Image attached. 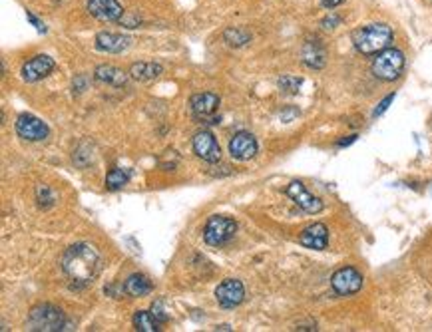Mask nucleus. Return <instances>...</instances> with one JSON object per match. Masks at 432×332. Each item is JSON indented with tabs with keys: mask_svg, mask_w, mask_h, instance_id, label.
<instances>
[{
	"mask_svg": "<svg viewBox=\"0 0 432 332\" xmlns=\"http://www.w3.org/2000/svg\"><path fill=\"white\" fill-rule=\"evenodd\" d=\"M341 24V16L337 15H329L323 18V22H321V26L325 28V30H333V28H337Z\"/></svg>",
	"mask_w": 432,
	"mask_h": 332,
	"instance_id": "27",
	"label": "nucleus"
},
{
	"mask_svg": "<svg viewBox=\"0 0 432 332\" xmlns=\"http://www.w3.org/2000/svg\"><path fill=\"white\" fill-rule=\"evenodd\" d=\"M301 84H303V80L295 78V76H283V78H279V90L283 91V94H297Z\"/></svg>",
	"mask_w": 432,
	"mask_h": 332,
	"instance_id": "24",
	"label": "nucleus"
},
{
	"mask_svg": "<svg viewBox=\"0 0 432 332\" xmlns=\"http://www.w3.org/2000/svg\"><path fill=\"white\" fill-rule=\"evenodd\" d=\"M16 134L28 141H42L48 137L50 130L44 121L32 114H20L16 118Z\"/></svg>",
	"mask_w": 432,
	"mask_h": 332,
	"instance_id": "7",
	"label": "nucleus"
},
{
	"mask_svg": "<svg viewBox=\"0 0 432 332\" xmlns=\"http://www.w3.org/2000/svg\"><path fill=\"white\" fill-rule=\"evenodd\" d=\"M404 70V54L397 48H390L379 52L376 58L373 60V74L379 80L385 82H394L399 76L403 74Z\"/></svg>",
	"mask_w": 432,
	"mask_h": 332,
	"instance_id": "4",
	"label": "nucleus"
},
{
	"mask_svg": "<svg viewBox=\"0 0 432 332\" xmlns=\"http://www.w3.org/2000/svg\"><path fill=\"white\" fill-rule=\"evenodd\" d=\"M54 68H56V64H54V60H52L50 56L38 54V56H34V58H30L28 62L22 64L20 74H22V80H24V82H30V84H32V82L44 80L46 76L52 74Z\"/></svg>",
	"mask_w": 432,
	"mask_h": 332,
	"instance_id": "12",
	"label": "nucleus"
},
{
	"mask_svg": "<svg viewBox=\"0 0 432 332\" xmlns=\"http://www.w3.org/2000/svg\"><path fill=\"white\" fill-rule=\"evenodd\" d=\"M36 201H38V205H40L42 209H48V207L54 203V195H52L50 187L38 185V187H36Z\"/></svg>",
	"mask_w": 432,
	"mask_h": 332,
	"instance_id": "25",
	"label": "nucleus"
},
{
	"mask_svg": "<svg viewBox=\"0 0 432 332\" xmlns=\"http://www.w3.org/2000/svg\"><path fill=\"white\" fill-rule=\"evenodd\" d=\"M257 150H259L257 139H255L254 134H249V132H239V134H235V136L231 137V141H229V153H231V157L238 159V161H247V159L255 157V155H257Z\"/></svg>",
	"mask_w": 432,
	"mask_h": 332,
	"instance_id": "13",
	"label": "nucleus"
},
{
	"mask_svg": "<svg viewBox=\"0 0 432 332\" xmlns=\"http://www.w3.org/2000/svg\"><path fill=\"white\" fill-rule=\"evenodd\" d=\"M235 233H238V223L231 217L213 215L203 229V241L211 247H224L235 237Z\"/></svg>",
	"mask_w": 432,
	"mask_h": 332,
	"instance_id": "5",
	"label": "nucleus"
},
{
	"mask_svg": "<svg viewBox=\"0 0 432 332\" xmlns=\"http://www.w3.org/2000/svg\"><path fill=\"white\" fill-rule=\"evenodd\" d=\"M153 318L160 322V324H165L167 320H169V313H167V308H165L164 301H156L151 304V311H149Z\"/></svg>",
	"mask_w": 432,
	"mask_h": 332,
	"instance_id": "26",
	"label": "nucleus"
},
{
	"mask_svg": "<svg viewBox=\"0 0 432 332\" xmlns=\"http://www.w3.org/2000/svg\"><path fill=\"white\" fill-rule=\"evenodd\" d=\"M194 151L197 157H201L208 164H217L222 159V148H219L215 136L208 130L197 132L194 136Z\"/></svg>",
	"mask_w": 432,
	"mask_h": 332,
	"instance_id": "10",
	"label": "nucleus"
},
{
	"mask_svg": "<svg viewBox=\"0 0 432 332\" xmlns=\"http://www.w3.org/2000/svg\"><path fill=\"white\" fill-rule=\"evenodd\" d=\"M343 0H321V4L325 6V8H335V6H339Z\"/></svg>",
	"mask_w": 432,
	"mask_h": 332,
	"instance_id": "31",
	"label": "nucleus"
},
{
	"mask_svg": "<svg viewBox=\"0 0 432 332\" xmlns=\"http://www.w3.org/2000/svg\"><path fill=\"white\" fill-rule=\"evenodd\" d=\"M94 78L102 84L108 86H114V88H124L128 84V78L130 72H124L118 66H112V64H102L94 70Z\"/></svg>",
	"mask_w": 432,
	"mask_h": 332,
	"instance_id": "18",
	"label": "nucleus"
},
{
	"mask_svg": "<svg viewBox=\"0 0 432 332\" xmlns=\"http://www.w3.org/2000/svg\"><path fill=\"white\" fill-rule=\"evenodd\" d=\"M215 299L224 308H235L245 299V287L238 279H225L224 283L215 288Z\"/></svg>",
	"mask_w": 432,
	"mask_h": 332,
	"instance_id": "11",
	"label": "nucleus"
},
{
	"mask_svg": "<svg viewBox=\"0 0 432 332\" xmlns=\"http://www.w3.org/2000/svg\"><path fill=\"white\" fill-rule=\"evenodd\" d=\"M331 287L341 297L355 295L363 287V274L353 267H343L331 277Z\"/></svg>",
	"mask_w": 432,
	"mask_h": 332,
	"instance_id": "6",
	"label": "nucleus"
},
{
	"mask_svg": "<svg viewBox=\"0 0 432 332\" xmlns=\"http://www.w3.org/2000/svg\"><path fill=\"white\" fill-rule=\"evenodd\" d=\"M26 18H28V22H32V24L36 26V30H38V32H46V24H44V22H40V20H38L36 16L32 15V12H28V15H26Z\"/></svg>",
	"mask_w": 432,
	"mask_h": 332,
	"instance_id": "30",
	"label": "nucleus"
},
{
	"mask_svg": "<svg viewBox=\"0 0 432 332\" xmlns=\"http://www.w3.org/2000/svg\"><path fill=\"white\" fill-rule=\"evenodd\" d=\"M285 193H287V197H291V199L295 201V205L301 207L305 213L315 215V213L323 211V201H321L319 197H315L313 193H309L307 187H305L301 182L289 183L287 189H285Z\"/></svg>",
	"mask_w": 432,
	"mask_h": 332,
	"instance_id": "9",
	"label": "nucleus"
},
{
	"mask_svg": "<svg viewBox=\"0 0 432 332\" xmlns=\"http://www.w3.org/2000/svg\"><path fill=\"white\" fill-rule=\"evenodd\" d=\"M162 72H164L162 64H156V62H135L130 68V78H134L138 82H149V80H156Z\"/></svg>",
	"mask_w": 432,
	"mask_h": 332,
	"instance_id": "20",
	"label": "nucleus"
},
{
	"mask_svg": "<svg viewBox=\"0 0 432 332\" xmlns=\"http://www.w3.org/2000/svg\"><path fill=\"white\" fill-rule=\"evenodd\" d=\"M217 331H231V329L227 324H222V326H217Z\"/></svg>",
	"mask_w": 432,
	"mask_h": 332,
	"instance_id": "33",
	"label": "nucleus"
},
{
	"mask_svg": "<svg viewBox=\"0 0 432 332\" xmlns=\"http://www.w3.org/2000/svg\"><path fill=\"white\" fill-rule=\"evenodd\" d=\"M132 46V38L118 32H100L96 34V48L106 54H119Z\"/></svg>",
	"mask_w": 432,
	"mask_h": 332,
	"instance_id": "15",
	"label": "nucleus"
},
{
	"mask_svg": "<svg viewBox=\"0 0 432 332\" xmlns=\"http://www.w3.org/2000/svg\"><path fill=\"white\" fill-rule=\"evenodd\" d=\"M124 288V292L128 295V297H146L151 292V281H149L146 274H142V272H134V274H130L128 279H126V283L122 285Z\"/></svg>",
	"mask_w": 432,
	"mask_h": 332,
	"instance_id": "19",
	"label": "nucleus"
},
{
	"mask_svg": "<svg viewBox=\"0 0 432 332\" xmlns=\"http://www.w3.org/2000/svg\"><path fill=\"white\" fill-rule=\"evenodd\" d=\"M301 60L305 66H309L313 70L323 68L327 62V50L321 44V40H307L301 48Z\"/></svg>",
	"mask_w": 432,
	"mask_h": 332,
	"instance_id": "17",
	"label": "nucleus"
},
{
	"mask_svg": "<svg viewBox=\"0 0 432 332\" xmlns=\"http://www.w3.org/2000/svg\"><path fill=\"white\" fill-rule=\"evenodd\" d=\"M299 243L307 249L323 251L329 245V229L323 223H313L307 229H303V233L299 235Z\"/></svg>",
	"mask_w": 432,
	"mask_h": 332,
	"instance_id": "16",
	"label": "nucleus"
},
{
	"mask_svg": "<svg viewBox=\"0 0 432 332\" xmlns=\"http://www.w3.org/2000/svg\"><path fill=\"white\" fill-rule=\"evenodd\" d=\"M64 313L54 304H38L30 311L28 331L56 332L64 331Z\"/></svg>",
	"mask_w": 432,
	"mask_h": 332,
	"instance_id": "3",
	"label": "nucleus"
},
{
	"mask_svg": "<svg viewBox=\"0 0 432 332\" xmlns=\"http://www.w3.org/2000/svg\"><path fill=\"white\" fill-rule=\"evenodd\" d=\"M88 12L102 22H118L124 16V8L118 0H88Z\"/></svg>",
	"mask_w": 432,
	"mask_h": 332,
	"instance_id": "14",
	"label": "nucleus"
},
{
	"mask_svg": "<svg viewBox=\"0 0 432 332\" xmlns=\"http://www.w3.org/2000/svg\"><path fill=\"white\" fill-rule=\"evenodd\" d=\"M128 182H130V173L124 171V169H119V167H114V169L106 175V187L112 189V191L126 187Z\"/></svg>",
	"mask_w": 432,
	"mask_h": 332,
	"instance_id": "23",
	"label": "nucleus"
},
{
	"mask_svg": "<svg viewBox=\"0 0 432 332\" xmlns=\"http://www.w3.org/2000/svg\"><path fill=\"white\" fill-rule=\"evenodd\" d=\"M392 100H394V94H390V96H387V98H385V100H383V102L379 104V107L374 110V118H379L381 114H385V112H387V110H388V106L392 104Z\"/></svg>",
	"mask_w": 432,
	"mask_h": 332,
	"instance_id": "29",
	"label": "nucleus"
},
{
	"mask_svg": "<svg viewBox=\"0 0 432 332\" xmlns=\"http://www.w3.org/2000/svg\"><path fill=\"white\" fill-rule=\"evenodd\" d=\"M224 40L229 46H233V48H241V46H245L247 42H251V32L241 28V26H229L224 32Z\"/></svg>",
	"mask_w": 432,
	"mask_h": 332,
	"instance_id": "21",
	"label": "nucleus"
},
{
	"mask_svg": "<svg viewBox=\"0 0 432 332\" xmlns=\"http://www.w3.org/2000/svg\"><path fill=\"white\" fill-rule=\"evenodd\" d=\"M102 269L100 253L88 243H76L62 257V271L78 285L92 283Z\"/></svg>",
	"mask_w": 432,
	"mask_h": 332,
	"instance_id": "1",
	"label": "nucleus"
},
{
	"mask_svg": "<svg viewBox=\"0 0 432 332\" xmlns=\"http://www.w3.org/2000/svg\"><path fill=\"white\" fill-rule=\"evenodd\" d=\"M160 322L148 311H138L134 315V329L140 332H158Z\"/></svg>",
	"mask_w": 432,
	"mask_h": 332,
	"instance_id": "22",
	"label": "nucleus"
},
{
	"mask_svg": "<svg viewBox=\"0 0 432 332\" xmlns=\"http://www.w3.org/2000/svg\"><path fill=\"white\" fill-rule=\"evenodd\" d=\"M192 112H194L195 118L199 120H208V123H219L222 118H215V112L219 107V96L211 94V91H201V94H195L190 102Z\"/></svg>",
	"mask_w": 432,
	"mask_h": 332,
	"instance_id": "8",
	"label": "nucleus"
},
{
	"mask_svg": "<svg viewBox=\"0 0 432 332\" xmlns=\"http://www.w3.org/2000/svg\"><path fill=\"white\" fill-rule=\"evenodd\" d=\"M390 42H392V28L383 22L367 24L353 32V44L365 56H373L387 50Z\"/></svg>",
	"mask_w": 432,
	"mask_h": 332,
	"instance_id": "2",
	"label": "nucleus"
},
{
	"mask_svg": "<svg viewBox=\"0 0 432 332\" xmlns=\"http://www.w3.org/2000/svg\"><path fill=\"white\" fill-rule=\"evenodd\" d=\"M355 139H357V136H349L347 139H341V141H339V146H341V148H343V146H349V143H353Z\"/></svg>",
	"mask_w": 432,
	"mask_h": 332,
	"instance_id": "32",
	"label": "nucleus"
},
{
	"mask_svg": "<svg viewBox=\"0 0 432 332\" xmlns=\"http://www.w3.org/2000/svg\"><path fill=\"white\" fill-rule=\"evenodd\" d=\"M118 22L122 24V26H126V28H138L142 20H140V18H138V16H134V15H124L122 18H119Z\"/></svg>",
	"mask_w": 432,
	"mask_h": 332,
	"instance_id": "28",
	"label": "nucleus"
}]
</instances>
